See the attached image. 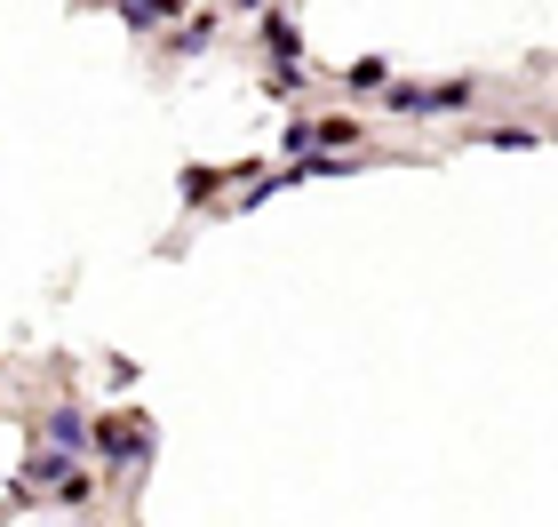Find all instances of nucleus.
<instances>
[{"label":"nucleus","instance_id":"obj_3","mask_svg":"<svg viewBox=\"0 0 558 527\" xmlns=\"http://www.w3.org/2000/svg\"><path fill=\"white\" fill-rule=\"evenodd\" d=\"M48 456H64V464H81L88 456V408H72V399H57V408H48Z\"/></svg>","mask_w":558,"mask_h":527},{"label":"nucleus","instance_id":"obj_8","mask_svg":"<svg viewBox=\"0 0 558 527\" xmlns=\"http://www.w3.org/2000/svg\"><path fill=\"white\" fill-rule=\"evenodd\" d=\"M487 144H495V153H526V144H543V136H535V129H495Z\"/></svg>","mask_w":558,"mask_h":527},{"label":"nucleus","instance_id":"obj_1","mask_svg":"<svg viewBox=\"0 0 558 527\" xmlns=\"http://www.w3.org/2000/svg\"><path fill=\"white\" fill-rule=\"evenodd\" d=\"M88 447L112 471H144L151 464V416L144 408H129V416H88Z\"/></svg>","mask_w":558,"mask_h":527},{"label":"nucleus","instance_id":"obj_9","mask_svg":"<svg viewBox=\"0 0 558 527\" xmlns=\"http://www.w3.org/2000/svg\"><path fill=\"white\" fill-rule=\"evenodd\" d=\"M351 88H360V96H384V64H351Z\"/></svg>","mask_w":558,"mask_h":527},{"label":"nucleus","instance_id":"obj_5","mask_svg":"<svg viewBox=\"0 0 558 527\" xmlns=\"http://www.w3.org/2000/svg\"><path fill=\"white\" fill-rule=\"evenodd\" d=\"M120 24H129V33H160V24H175V9H160V0H120Z\"/></svg>","mask_w":558,"mask_h":527},{"label":"nucleus","instance_id":"obj_4","mask_svg":"<svg viewBox=\"0 0 558 527\" xmlns=\"http://www.w3.org/2000/svg\"><path fill=\"white\" fill-rule=\"evenodd\" d=\"M256 24H264V48H271L279 64H295V57H303V24H295L288 9H264Z\"/></svg>","mask_w":558,"mask_h":527},{"label":"nucleus","instance_id":"obj_2","mask_svg":"<svg viewBox=\"0 0 558 527\" xmlns=\"http://www.w3.org/2000/svg\"><path fill=\"white\" fill-rule=\"evenodd\" d=\"M471 96H478L471 81H408V88H384V105L408 120H430V112H463Z\"/></svg>","mask_w":558,"mask_h":527},{"label":"nucleus","instance_id":"obj_6","mask_svg":"<svg viewBox=\"0 0 558 527\" xmlns=\"http://www.w3.org/2000/svg\"><path fill=\"white\" fill-rule=\"evenodd\" d=\"M48 495H57V504H88V495H96V471H81V464H72V471H64V480L48 488Z\"/></svg>","mask_w":558,"mask_h":527},{"label":"nucleus","instance_id":"obj_7","mask_svg":"<svg viewBox=\"0 0 558 527\" xmlns=\"http://www.w3.org/2000/svg\"><path fill=\"white\" fill-rule=\"evenodd\" d=\"M312 144H360V120H312Z\"/></svg>","mask_w":558,"mask_h":527}]
</instances>
